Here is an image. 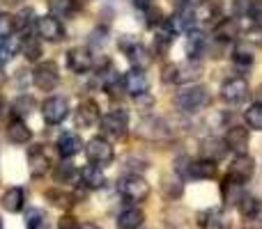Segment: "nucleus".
I'll list each match as a JSON object with an SVG mask.
<instances>
[{
  "label": "nucleus",
  "instance_id": "obj_1",
  "mask_svg": "<svg viewBox=\"0 0 262 229\" xmlns=\"http://www.w3.org/2000/svg\"><path fill=\"white\" fill-rule=\"evenodd\" d=\"M207 104H209V92H207V87H203V85H193L175 96V108L186 115L200 113Z\"/></svg>",
  "mask_w": 262,
  "mask_h": 229
},
{
  "label": "nucleus",
  "instance_id": "obj_2",
  "mask_svg": "<svg viewBox=\"0 0 262 229\" xmlns=\"http://www.w3.org/2000/svg\"><path fill=\"white\" fill-rule=\"evenodd\" d=\"M136 133L147 142H163V140L170 138V129L161 117H143L136 126Z\"/></svg>",
  "mask_w": 262,
  "mask_h": 229
},
{
  "label": "nucleus",
  "instance_id": "obj_3",
  "mask_svg": "<svg viewBox=\"0 0 262 229\" xmlns=\"http://www.w3.org/2000/svg\"><path fill=\"white\" fill-rule=\"evenodd\" d=\"M101 124V133L108 135V138H115V140H122L127 135V129H129V115L127 110L118 108V110H111L108 115H104L99 119Z\"/></svg>",
  "mask_w": 262,
  "mask_h": 229
},
{
  "label": "nucleus",
  "instance_id": "obj_4",
  "mask_svg": "<svg viewBox=\"0 0 262 229\" xmlns=\"http://www.w3.org/2000/svg\"><path fill=\"white\" fill-rule=\"evenodd\" d=\"M85 156L92 165L104 167V165H111V163H113L115 151L106 138H92V140H88V144H85Z\"/></svg>",
  "mask_w": 262,
  "mask_h": 229
},
{
  "label": "nucleus",
  "instance_id": "obj_5",
  "mask_svg": "<svg viewBox=\"0 0 262 229\" xmlns=\"http://www.w3.org/2000/svg\"><path fill=\"white\" fill-rule=\"evenodd\" d=\"M118 190L129 202H145L149 197V184L140 174H129L118 184Z\"/></svg>",
  "mask_w": 262,
  "mask_h": 229
},
{
  "label": "nucleus",
  "instance_id": "obj_6",
  "mask_svg": "<svg viewBox=\"0 0 262 229\" xmlns=\"http://www.w3.org/2000/svg\"><path fill=\"white\" fill-rule=\"evenodd\" d=\"M41 115H44L46 124H60L69 115V101L64 96H51L41 106Z\"/></svg>",
  "mask_w": 262,
  "mask_h": 229
},
{
  "label": "nucleus",
  "instance_id": "obj_7",
  "mask_svg": "<svg viewBox=\"0 0 262 229\" xmlns=\"http://www.w3.org/2000/svg\"><path fill=\"white\" fill-rule=\"evenodd\" d=\"M255 172V161L249 156V154H237L235 161L230 163V170H228V176L230 179H235L237 184H249L251 176H253Z\"/></svg>",
  "mask_w": 262,
  "mask_h": 229
},
{
  "label": "nucleus",
  "instance_id": "obj_8",
  "mask_svg": "<svg viewBox=\"0 0 262 229\" xmlns=\"http://www.w3.org/2000/svg\"><path fill=\"white\" fill-rule=\"evenodd\" d=\"M32 81H35V85L39 87L41 92L55 90L60 83V73H58L55 62H41L39 67L35 69V73H32Z\"/></svg>",
  "mask_w": 262,
  "mask_h": 229
},
{
  "label": "nucleus",
  "instance_id": "obj_9",
  "mask_svg": "<svg viewBox=\"0 0 262 229\" xmlns=\"http://www.w3.org/2000/svg\"><path fill=\"white\" fill-rule=\"evenodd\" d=\"M249 96V83L244 78H228L221 87V99L230 106H237Z\"/></svg>",
  "mask_w": 262,
  "mask_h": 229
},
{
  "label": "nucleus",
  "instance_id": "obj_10",
  "mask_svg": "<svg viewBox=\"0 0 262 229\" xmlns=\"http://www.w3.org/2000/svg\"><path fill=\"white\" fill-rule=\"evenodd\" d=\"M35 28H37V35L46 41L64 39V28H62V23H60V18H55L53 14H51V16H39L35 21Z\"/></svg>",
  "mask_w": 262,
  "mask_h": 229
},
{
  "label": "nucleus",
  "instance_id": "obj_11",
  "mask_svg": "<svg viewBox=\"0 0 262 229\" xmlns=\"http://www.w3.org/2000/svg\"><path fill=\"white\" fill-rule=\"evenodd\" d=\"M195 18H198V12H195L193 3L177 5V12L172 14L170 26L175 28V32H191L195 26Z\"/></svg>",
  "mask_w": 262,
  "mask_h": 229
},
{
  "label": "nucleus",
  "instance_id": "obj_12",
  "mask_svg": "<svg viewBox=\"0 0 262 229\" xmlns=\"http://www.w3.org/2000/svg\"><path fill=\"white\" fill-rule=\"evenodd\" d=\"M101 119V113H99V106L95 101H83L81 106L76 108V126L78 129H92L97 126Z\"/></svg>",
  "mask_w": 262,
  "mask_h": 229
},
{
  "label": "nucleus",
  "instance_id": "obj_13",
  "mask_svg": "<svg viewBox=\"0 0 262 229\" xmlns=\"http://www.w3.org/2000/svg\"><path fill=\"white\" fill-rule=\"evenodd\" d=\"M186 176L195 181H207L216 176V161H209V158H200V161H191L186 167Z\"/></svg>",
  "mask_w": 262,
  "mask_h": 229
},
{
  "label": "nucleus",
  "instance_id": "obj_14",
  "mask_svg": "<svg viewBox=\"0 0 262 229\" xmlns=\"http://www.w3.org/2000/svg\"><path fill=\"white\" fill-rule=\"evenodd\" d=\"M249 142H251L249 129H244V126H230V129H228V133H226V147L228 149H232L235 154H246Z\"/></svg>",
  "mask_w": 262,
  "mask_h": 229
},
{
  "label": "nucleus",
  "instance_id": "obj_15",
  "mask_svg": "<svg viewBox=\"0 0 262 229\" xmlns=\"http://www.w3.org/2000/svg\"><path fill=\"white\" fill-rule=\"evenodd\" d=\"M67 64H69V69H72L74 73H85L88 69L92 67L90 50L83 48V46H76V48H72L67 53Z\"/></svg>",
  "mask_w": 262,
  "mask_h": 229
},
{
  "label": "nucleus",
  "instance_id": "obj_16",
  "mask_svg": "<svg viewBox=\"0 0 262 229\" xmlns=\"http://www.w3.org/2000/svg\"><path fill=\"white\" fill-rule=\"evenodd\" d=\"M122 87L131 96H138V94H143V92H147V78H145V73L140 71V69H131V71L124 73Z\"/></svg>",
  "mask_w": 262,
  "mask_h": 229
},
{
  "label": "nucleus",
  "instance_id": "obj_17",
  "mask_svg": "<svg viewBox=\"0 0 262 229\" xmlns=\"http://www.w3.org/2000/svg\"><path fill=\"white\" fill-rule=\"evenodd\" d=\"M7 138H9V142H14V144H28L32 138V131L28 129V124L23 119L14 117L7 124Z\"/></svg>",
  "mask_w": 262,
  "mask_h": 229
},
{
  "label": "nucleus",
  "instance_id": "obj_18",
  "mask_svg": "<svg viewBox=\"0 0 262 229\" xmlns=\"http://www.w3.org/2000/svg\"><path fill=\"white\" fill-rule=\"evenodd\" d=\"M23 207H26V190L18 188V186L5 190V195H3V209L5 211L18 213V211H23Z\"/></svg>",
  "mask_w": 262,
  "mask_h": 229
},
{
  "label": "nucleus",
  "instance_id": "obj_19",
  "mask_svg": "<svg viewBox=\"0 0 262 229\" xmlns=\"http://www.w3.org/2000/svg\"><path fill=\"white\" fill-rule=\"evenodd\" d=\"M83 149V140L78 138L76 133H62L58 140V151L62 158H72L76 156L78 151Z\"/></svg>",
  "mask_w": 262,
  "mask_h": 229
},
{
  "label": "nucleus",
  "instance_id": "obj_20",
  "mask_svg": "<svg viewBox=\"0 0 262 229\" xmlns=\"http://www.w3.org/2000/svg\"><path fill=\"white\" fill-rule=\"evenodd\" d=\"M81 181H83L85 188L99 190V188H104L106 176H104V172H101L99 165H88V167H83L81 170Z\"/></svg>",
  "mask_w": 262,
  "mask_h": 229
},
{
  "label": "nucleus",
  "instance_id": "obj_21",
  "mask_svg": "<svg viewBox=\"0 0 262 229\" xmlns=\"http://www.w3.org/2000/svg\"><path fill=\"white\" fill-rule=\"evenodd\" d=\"M28 167H30L32 176H41L46 170H49V156L41 147H32L30 154H28Z\"/></svg>",
  "mask_w": 262,
  "mask_h": 229
},
{
  "label": "nucleus",
  "instance_id": "obj_22",
  "mask_svg": "<svg viewBox=\"0 0 262 229\" xmlns=\"http://www.w3.org/2000/svg\"><path fill=\"white\" fill-rule=\"evenodd\" d=\"M145 222V213L140 209H124L118 216V229H140Z\"/></svg>",
  "mask_w": 262,
  "mask_h": 229
},
{
  "label": "nucleus",
  "instance_id": "obj_23",
  "mask_svg": "<svg viewBox=\"0 0 262 229\" xmlns=\"http://www.w3.org/2000/svg\"><path fill=\"white\" fill-rule=\"evenodd\" d=\"M237 209H239L244 220H251V218L262 213V202L258 197H253V195H242V199L237 202Z\"/></svg>",
  "mask_w": 262,
  "mask_h": 229
},
{
  "label": "nucleus",
  "instance_id": "obj_24",
  "mask_svg": "<svg viewBox=\"0 0 262 229\" xmlns=\"http://www.w3.org/2000/svg\"><path fill=\"white\" fill-rule=\"evenodd\" d=\"M226 151H228L226 142H221V140H216V138H207L203 142V149H200L203 158H209V161H219V158H223Z\"/></svg>",
  "mask_w": 262,
  "mask_h": 229
},
{
  "label": "nucleus",
  "instance_id": "obj_25",
  "mask_svg": "<svg viewBox=\"0 0 262 229\" xmlns=\"http://www.w3.org/2000/svg\"><path fill=\"white\" fill-rule=\"evenodd\" d=\"M205 50H207V39H205L203 32H189V41H186L189 60H198Z\"/></svg>",
  "mask_w": 262,
  "mask_h": 229
},
{
  "label": "nucleus",
  "instance_id": "obj_26",
  "mask_svg": "<svg viewBox=\"0 0 262 229\" xmlns=\"http://www.w3.org/2000/svg\"><path fill=\"white\" fill-rule=\"evenodd\" d=\"M154 41H157V48L161 50H168V46L175 41V28L170 26V21H161L157 26V37H154Z\"/></svg>",
  "mask_w": 262,
  "mask_h": 229
},
{
  "label": "nucleus",
  "instance_id": "obj_27",
  "mask_svg": "<svg viewBox=\"0 0 262 229\" xmlns=\"http://www.w3.org/2000/svg\"><path fill=\"white\" fill-rule=\"evenodd\" d=\"M198 225L203 229H223V216L219 209H205L198 213Z\"/></svg>",
  "mask_w": 262,
  "mask_h": 229
},
{
  "label": "nucleus",
  "instance_id": "obj_28",
  "mask_svg": "<svg viewBox=\"0 0 262 229\" xmlns=\"http://www.w3.org/2000/svg\"><path fill=\"white\" fill-rule=\"evenodd\" d=\"M221 195H223V202L226 204H237L242 199V184H237L235 179L226 176L221 184Z\"/></svg>",
  "mask_w": 262,
  "mask_h": 229
},
{
  "label": "nucleus",
  "instance_id": "obj_29",
  "mask_svg": "<svg viewBox=\"0 0 262 229\" xmlns=\"http://www.w3.org/2000/svg\"><path fill=\"white\" fill-rule=\"evenodd\" d=\"M200 73H203V67L198 62H193V60L177 64V83H191L195 78H200Z\"/></svg>",
  "mask_w": 262,
  "mask_h": 229
},
{
  "label": "nucleus",
  "instance_id": "obj_30",
  "mask_svg": "<svg viewBox=\"0 0 262 229\" xmlns=\"http://www.w3.org/2000/svg\"><path fill=\"white\" fill-rule=\"evenodd\" d=\"M237 32H239V26H237L235 18H223L216 26V30H214V37L219 41H232L237 37Z\"/></svg>",
  "mask_w": 262,
  "mask_h": 229
},
{
  "label": "nucleus",
  "instance_id": "obj_31",
  "mask_svg": "<svg viewBox=\"0 0 262 229\" xmlns=\"http://www.w3.org/2000/svg\"><path fill=\"white\" fill-rule=\"evenodd\" d=\"M51 5V14L55 18H69L76 12V3L74 0H49Z\"/></svg>",
  "mask_w": 262,
  "mask_h": 229
},
{
  "label": "nucleus",
  "instance_id": "obj_32",
  "mask_svg": "<svg viewBox=\"0 0 262 229\" xmlns=\"http://www.w3.org/2000/svg\"><path fill=\"white\" fill-rule=\"evenodd\" d=\"M26 229H49V216L41 209H30L26 213Z\"/></svg>",
  "mask_w": 262,
  "mask_h": 229
},
{
  "label": "nucleus",
  "instance_id": "obj_33",
  "mask_svg": "<svg viewBox=\"0 0 262 229\" xmlns=\"http://www.w3.org/2000/svg\"><path fill=\"white\" fill-rule=\"evenodd\" d=\"M46 199H49L53 207H58V209H69L74 202H76V199H74V195L64 193V190H58V188L46 190Z\"/></svg>",
  "mask_w": 262,
  "mask_h": 229
},
{
  "label": "nucleus",
  "instance_id": "obj_34",
  "mask_svg": "<svg viewBox=\"0 0 262 229\" xmlns=\"http://www.w3.org/2000/svg\"><path fill=\"white\" fill-rule=\"evenodd\" d=\"M35 106H37V101L32 99V96H28V94H21L16 101L12 104V108H14V115L18 117V119H23V117H28L35 110Z\"/></svg>",
  "mask_w": 262,
  "mask_h": 229
},
{
  "label": "nucleus",
  "instance_id": "obj_35",
  "mask_svg": "<svg viewBox=\"0 0 262 229\" xmlns=\"http://www.w3.org/2000/svg\"><path fill=\"white\" fill-rule=\"evenodd\" d=\"M21 48H23V55H26L28 62H37V60L41 58V44L35 37H28L26 41H21Z\"/></svg>",
  "mask_w": 262,
  "mask_h": 229
},
{
  "label": "nucleus",
  "instance_id": "obj_36",
  "mask_svg": "<svg viewBox=\"0 0 262 229\" xmlns=\"http://www.w3.org/2000/svg\"><path fill=\"white\" fill-rule=\"evenodd\" d=\"M53 179H55V184H72L76 179V170H74L72 163H60L53 170Z\"/></svg>",
  "mask_w": 262,
  "mask_h": 229
},
{
  "label": "nucleus",
  "instance_id": "obj_37",
  "mask_svg": "<svg viewBox=\"0 0 262 229\" xmlns=\"http://www.w3.org/2000/svg\"><path fill=\"white\" fill-rule=\"evenodd\" d=\"M161 188H163V193L168 195V199H180L182 193H184V186H182V181L180 179H172V176H166V179H163Z\"/></svg>",
  "mask_w": 262,
  "mask_h": 229
},
{
  "label": "nucleus",
  "instance_id": "obj_38",
  "mask_svg": "<svg viewBox=\"0 0 262 229\" xmlns=\"http://www.w3.org/2000/svg\"><path fill=\"white\" fill-rule=\"evenodd\" d=\"M32 18H35V12H32V7L21 9V12H18V16H14V28H16V30H21V32H26V28H28V32H30Z\"/></svg>",
  "mask_w": 262,
  "mask_h": 229
},
{
  "label": "nucleus",
  "instance_id": "obj_39",
  "mask_svg": "<svg viewBox=\"0 0 262 229\" xmlns=\"http://www.w3.org/2000/svg\"><path fill=\"white\" fill-rule=\"evenodd\" d=\"M232 60H235L237 67L249 69L251 64H253V53H251V50L246 48V46H237L235 53H232Z\"/></svg>",
  "mask_w": 262,
  "mask_h": 229
},
{
  "label": "nucleus",
  "instance_id": "obj_40",
  "mask_svg": "<svg viewBox=\"0 0 262 229\" xmlns=\"http://www.w3.org/2000/svg\"><path fill=\"white\" fill-rule=\"evenodd\" d=\"M246 124H249L251 129L262 131V104H255L246 110Z\"/></svg>",
  "mask_w": 262,
  "mask_h": 229
},
{
  "label": "nucleus",
  "instance_id": "obj_41",
  "mask_svg": "<svg viewBox=\"0 0 262 229\" xmlns=\"http://www.w3.org/2000/svg\"><path fill=\"white\" fill-rule=\"evenodd\" d=\"M246 14L251 16V21L258 28H262V0H249V7H246Z\"/></svg>",
  "mask_w": 262,
  "mask_h": 229
},
{
  "label": "nucleus",
  "instance_id": "obj_42",
  "mask_svg": "<svg viewBox=\"0 0 262 229\" xmlns=\"http://www.w3.org/2000/svg\"><path fill=\"white\" fill-rule=\"evenodd\" d=\"M12 32H14V16L0 14V39H7Z\"/></svg>",
  "mask_w": 262,
  "mask_h": 229
},
{
  "label": "nucleus",
  "instance_id": "obj_43",
  "mask_svg": "<svg viewBox=\"0 0 262 229\" xmlns=\"http://www.w3.org/2000/svg\"><path fill=\"white\" fill-rule=\"evenodd\" d=\"M161 81L163 83H177V64H166L161 71Z\"/></svg>",
  "mask_w": 262,
  "mask_h": 229
},
{
  "label": "nucleus",
  "instance_id": "obj_44",
  "mask_svg": "<svg viewBox=\"0 0 262 229\" xmlns=\"http://www.w3.org/2000/svg\"><path fill=\"white\" fill-rule=\"evenodd\" d=\"M58 229H81V225H78V220L74 216L64 213V216L58 220Z\"/></svg>",
  "mask_w": 262,
  "mask_h": 229
},
{
  "label": "nucleus",
  "instance_id": "obj_45",
  "mask_svg": "<svg viewBox=\"0 0 262 229\" xmlns=\"http://www.w3.org/2000/svg\"><path fill=\"white\" fill-rule=\"evenodd\" d=\"M136 106L138 108H145V110H149L154 106V96L149 94V92H143V94H138L136 96Z\"/></svg>",
  "mask_w": 262,
  "mask_h": 229
},
{
  "label": "nucleus",
  "instance_id": "obj_46",
  "mask_svg": "<svg viewBox=\"0 0 262 229\" xmlns=\"http://www.w3.org/2000/svg\"><path fill=\"white\" fill-rule=\"evenodd\" d=\"M246 222H249V229H262V213L255 218H251V220H246Z\"/></svg>",
  "mask_w": 262,
  "mask_h": 229
},
{
  "label": "nucleus",
  "instance_id": "obj_47",
  "mask_svg": "<svg viewBox=\"0 0 262 229\" xmlns=\"http://www.w3.org/2000/svg\"><path fill=\"white\" fill-rule=\"evenodd\" d=\"M131 3H134L138 9H149L152 7V0H131Z\"/></svg>",
  "mask_w": 262,
  "mask_h": 229
},
{
  "label": "nucleus",
  "instance_id": "obj_48",
  "mask_svg": "<svg viewBox=\"0 0 262 229\" xmlns=\"http://www.w3.org/2000/svg\"><path fill=\"white\" fill-rule=\"evenodd\" d=\"M5 110H7V101H5L3 96H0V117L5 115Z\"/></svg>",
  "mask_w": 262,
  "mask_h": 229
},
{
  "label": "nucleus",
  "instance_id": "obj_49",
  "mask_svg": "<svg viewBox=\"0 0 262 229\" xmlns=\"http://www.w3.org/2000/svg\"><path fill=\"white\" fill-rule=\"evenodd\" d=\"M81 229H101V227L95 225V222H85V225H81Z\"/></svg>",
  "mask_w": 262,
  "mask_h": 229
},
{
  "label": "nucleus",
  "instance_id": "obj_50",
  "mask_svg": "<svg viewBox=\"0 0 262 229\" xmlns=\"http://www.w3.org/2000/svg\"><path fill=\"white\" fill-rule=\"evenodd\" d=\"M255 101H258V104H262V85L258 87V92H255Z\"/></svg>",
  "mask_w": 262,
  "mask_h": 229
},
{
  "label": "nucleus",
  "instance_id": "obj_51",
  "mask_svg": "<svg viewBox=\"0 0 262 229\" xmlns=\"http://www.w3.org/2000/svg\"><path fill=\"white\" fill-rule=\"evenodd\" d=\"M5 81H7V76H5V71H3V69H0V87L5 85Z\"/></svg>",
  "mask_w": 262,
  "mask_h": 229
},
{
  "label": "nucleus",
  "instance_id": "obj_52",
  "mask_svg": "<svg viewBox=\"0 0 262 229\" xmlns=\"http://www.w3.org/2000/svg\"><path fill=\"white\" fill-rule=\"evenodd\" d=\"M177 5H186V3H191V0H175Z\"/></svg>",
  "mask_w": 262,
  "mask_h": 229
},
{
  "label": "nucleus",
  "instance_id": "obj_53",
  "mask_svg": "<svg viewBox=\"0 0 262 229\" xmlns=\"http://www.w3.org/2000/svg\"><path fill=\"white\" fill-rule=\"evenodd\" d=\"M0 229H5V227H3V218H0Z\"/></svg>",
  "mask_w": 262,
  "mask_h": 229
},
{
  "label": "nucleus",
  "instance_id": "obj_54",
  "mask_svg": "<svg viewBox=\"0 0 262 229\" xmlns=\"http://www.w3.org/2000/svg\"><path fill=\"white\" fill-rule=\"evenodd\" d=\"M205 3H209V0H205Z\"/></svg>",
  "mask_w": 262,
  "mask_h": 229
}]
</instances>
